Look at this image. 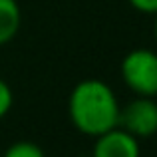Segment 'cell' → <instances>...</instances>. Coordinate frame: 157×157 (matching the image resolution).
Returning <instances> with one entry per match:
<instances>
[{"label":"cell","mask_w":157,"mask_h":157,"mask_svg":"<svg viewBox=\"0 0 157 157\" xmlns=\"http://www.w3.org/2000/svg\"><path fill=\"white\" fill-rule=\"evenodd\" d=\"M94 151L92 157H139V139L127 133L121 127L105 131V133L94 137Z\"/></svg>","instance_id":"4"},{"label":"cell","mask_w":157,"mask_h":157,"mask_svg":"<svg viewBox=\"0 0 157 157\" xmlns=\"http://www.w3.org/2000/svg\"><path fill=\"white\" fill-rule=\"evenodd\" d=\"M2 157H46L44 149L32 141H16L4 151Z\"/></svg>","instance_id":"6"},{"label":"cell","mask_w":157,"mask_h":157,"mask_svg":"<svg viewBox=\"0 0 157 157\" xmlns=\"http://www.w3.org/2000/svg\"><path fill=\"white\" fill-rule=\"evenodd\" d=\"M153 36H155V42H157V14H155V24H153Z\"/></svg>","instance_id":"9"},{"label":"cell","mask_w":157,"mask_h":157,"mask_svg":"<svg viewBox=\"0 0 157 157\" xmlns=\"http://www.w3.org/2000/svg\"><path fill=\"white\" fill-rule=\"evenodd\" d=\"M12 104H14V94H12V88L8 86L6 80L0 78V119L12 109Z\"/></svg>","instance_id":"7"},{"label":"cell","mask_w":157,"mask_h":157,"mask_svg":"<svg viewBox=\"0 0 157 157\" xmlns=\"http://www.w3.org/2000/svg\"><path fill=\"white\" fill-rule=\"evenodd\" d=\"M119 109L121 105L111 86L98 78L78 82L68 98L70 121L88 137H98L117 127Z\"/></svg>","instance_id":"1"},{"label":"cell","mask_w":157,"mask_h":157,"mask_svg":"<svg viewBox=\"0 0 157 157\" xmlns=\"http://www.w3.org/2000/svg\"><path fill=\"white\" fill-rule=\"evenodd\" d=\"M117 125L137 139H147L157 133V101L155 98L137 96L119 109Z\"/></svg>","instance_id":"3"},{"label":"cell","mask_w":157,"mask_h":157,"mask_svg":"<svg viewBox=\"0 0 157 157\" xmlns=\"http://www.w3.org/2000/svg\"><path fill=\"white\" fill-rule=\"evenodd\" d=\"M121 80L135 96L157 98V54L149 48L127 52L119 66Z\"/></svg>","instance_id":"2"},{"label":"cell","mask_w":157,"mask_h":157,"mask_svg":"<svg viewBox=\"0 0 157 157\" xmlns=\"http://www.w3.org/2000/svg\"><path fill=\"white\" fill-rule=\"evenodd\" d=\"M22 24V12L16 0H0V46L16 38Z\"/></svg>","instance_id":"5"},{"label":"cell","mask_w":157,"mask_h":157,"mask_svg":"<svg viewBox=\"0 0 157 157\" xmlns=\"http://www.w3.org/2000/svg\"><path fill=\"white\" fill-rule=\"evenodd\" d=\"M127 2L133 10L141 12V14H149V16L157 14V0H127Z\"/></svg>","instance_id":"8"}]
</instances>
